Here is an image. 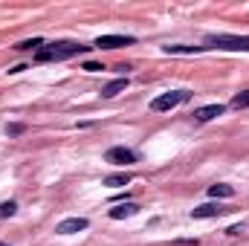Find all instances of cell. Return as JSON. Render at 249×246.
I'll return each instance as SVG.
<instances>
[{
    "mask_svg": "<svg viewBox=\"0 0 249 246\" xmlns=\"http://www.w3.org/2000/svg\"><path fill=\"white\" fill-rule=\"evenodd\" d=\"M223 105H206V107H200V110H194V122H212V119H217V116H223Z\"/></svg>",
    "mask_w": 249,
    "mask_h": 246,
    "instance_id": "ba28073f",
    "label": "cell"
},
{
    "mask_svg": "<svg viewBox=\"0 0 249 246\" xmlns=\"http://www.w3.org/2000/svg\"><path fill=\"white\" fill-rule=\"evenodd\" d=\"M32 47H44V41H41V38H32V41H20L15 50H20V53H23V50H32Z\"/></svg>",
    "mask_w": 249,
    "mask_h": 246,
    "instance_id": "9a60e30c",
    "label": "cell"
},
{
    "mask_svg": "<svg viewBox=\"0 0 249 246\" xmlns=\"http://www.w3.org/2000/svg\"><path fill=\"white\" fill-rule=\"evenodd\" d=\"M84 70H87V72H99V70H105V67H102V64H96V61H87V64H84Z\"/></svg>",
    "mask_w": 249,
    "mask_h": 246,
    "instance_id": "ac0fdd59",
    "label": "cell"
},
{
    "mask_svg": "<svg viewBox=\"0 0 249 246\" xmlns=\"http://www.w3.org/2000/svg\"><path fill=\"white\" fill-rule=\"evenodd\" d=\"M130 44H136L133 35H99L93 47H99V50H119V47H130Z\"/></svg>",
    "mask_w": 249,
    "mask_h": 246,
    "instance_id": "277c9868",
    "label": "cell"
},
{
    "mask_svg": "<svg viewBox=\"0 0 249 246\" xmlns=\"http://www.w3.org/2000/svg\"><path fill=\"white\" fill-rule=\"evenodd\" d=\"M206 47H183V44H177V47H165V53L168 55H194V53H203Z\"/></svg>",
    "mask_w": 249,
    "mask_h": 246,
    "instance_id": "8fae6325",
    "label": "cell"
},
{
    "mask_svg": "<svg viewBox=\"0 0 249 246\" xmlns=\"http://www.w3.org/2000/svg\"><path fill=\"white\" fill-rule=\"evenodd\" d=\"M105 159L113 162V165H133V162H136V154H133L130 148H122V145H119V148H110V151L105 154Z\"/></svg>",
    "mask_w": 249,
    "mask_h": 246,
    "instance_id": "5b68a950",
    "label": "cell"
},
{
    "mask_svg": "<svg viewBox=\"0 0 249 246\" xmlns=\"http://www.w3.org/2000/svg\"><path fill=\"white\" fill-rule=\"evenodd\" d=\"M127 183H130V174H113V177L105 180V185H110V188H122Z\"/></svg>",
    "mask_w": 249,
    "mask_h": 246,
    "instance_id": "4fadbf2b",
    "label": "cell"
},
{
    "mask_svg": "<svg viewBox=\"0 0 249 246\" xmlns=\"http://www.w3.org/2000/svg\"><path fill=\"white\" fill-rule=\"evenodd\" d=\"M139 211V206L136 203H119V206H113L110 209V220H124V217H133Z\"/></svg>",
    "mask_w": 249,
    "mask_h": 246,
    "instance_id": "9c48e42d",
    "label": "cell"
},
{
    "mask_svg": "<svg viewBox=\"0 0 249 246\" xmlns=\"http://www.w3.org/2000/svg\"><path fill=\"white\" fill-rule=\"evenodd\" d=\"M124 87H127V78H113V81H110V84H105V87H102V96H105V99H113V96H119V93H122Z\"/></svg>",
    "mask_w": 249,
    "mask_h": 246,
    "instance_id": "30bf717a",
    "label": "cell"
},
{
    "mask_svg": "<svg viewBox=\"0 0 249 246\" xmlns=\"http://www.w3.org/2000/svg\"><path fill=\"white\" fill-rule=\"evenodd\" d=\"M209 194H212V197H232L235 188L226 185V183H217V185H209Z\"/></svg>",
    "mask_w": 249,
    "mask_h": 246,
    "instance_id": "7c38bea8",
    "label": "cell"
},
{
    "mask_svg": "<svg viewBox=\"0 0 249 246\" xmlns=\"http://www.w3.org/2000/svg\"><path fill=\"white\" fill-rule=\"evenodd\" d=\"M191 99V93L188 90H174V93H162V96H157L154 102H151V110L154 113H165V110H174L177 105H183Z\"/></svg>",
    "mask_w": 249,
    "mask_h": 246,
    "instance_id": "3957f363",
    "label": "cell"
},
{
    "mask_svg": "<svg viewBox=\"0 0 249 246\" xmlns=\"http://www.w3.org/2000/svg\"><path fill=\"white\" fill-rule=\"evenodd\" d=\"M90 47L84 44H75V41H58V44H50V47H41L35 53V61L44 64V61H64V58H72L78 53H87Z\"/></svg>",
    "mask_w": 249,
    "mask_h": 246,
    "instance_id": "6da1fadb",
    "label": "cell"
},
{
    "mask_svg": "<svg viewBox=\"0 0 249 246\" xmlns=\"http://www.w3.org/2000/svg\"><path fill=\"white\" fill-rule=\"evenodd\" d=\"M174 246H197V241H177Z\"/></svg>",
    "mask_w": 249,
    "mask_h": 246,
    "instance_id": "d6986e66",
    "label": "cell"
},
{
    "mask_svg": "<svg viewBox=\"0 0 249 246\" xmlns=\"http://www.w3.org/2000/svg\"><path fill=\"white\" fill-rule=\"evenodd\" d=\"M15 211H18V206H15L12 200H9V203H0V217H12Z\"/></svg>",
    "mask_w": 249,
    "mask_h": 246,
    "instance_id": "2e32d148",
    "label": "cell"
},
{
    "mask_svg": "<svg viewBox=\"0 0 249 246\" xmlns=\"http://www.w3.org/2000/svg\"><path fill=\"white\" fill-rule=\"evenodd\" d=\"M90 223H87V217H67V220H61L58 223V235H75V232H84Z\"/></svg>",
    "mask_w": 249,
    "mask_h": 246,
    "instance_id": "52a82bcc",
    "label": "cell"
},
{
    "mask_svg": "<svg viewBox=\"0 0 249 246\" xmlns=\"http://www.w3.org/2000/svg\"><path fill=\"white\" fill-rule=\"evenodd\" d=\"M0 246H9V244H0Z\"/></svg>",
    "mask_w": 249,
    "mask_h": 246,
    "instance_id": "ffe728a7",
    "label": "cell"
},
{
    "mask_svg": "<svg viewBox=\"0 0 249 246\" xmlns=\"http://www.w3.org/2000/svg\"><path fill=\"white\" fill-rule=\"evenodd\" d=\"M206 47L229 50V53H249V35H206Z\"/></svg>",
    "mask_w": 249,
    "mask_h": 246,
    "instance_id": "7a4b0ae2",
    "label": "cell"
},
{
    "mask_svg": "<svg viewBox=\"0 0 249 246\" xmlns=\"http://www.w3.org/2000/svg\"><path fill=\"white\" fill-rule=\"evenodd\" d=\"M232 107H235V110H244V107H249V90L238 93V96L232 99Z\"/></svg>",
    "mask_w": 249,
    "mask_h": 246,
    "instance_id": "5bb4252c",
    "label": "cell"
},
{
    "mask_svg": "<svg viewBox=\"0 0 249 246\" xmlns=\"http://www.w3.org/2000/svg\"><path fill=\"white\" fill-rule=\"evenodd\" d=\"M229 209L226 206H220V203H206V206H197L194 211H191V217L194 220H209V217H220V214H226Z\"/></svg>",
    "mask_w": 249,
    "mask_h": 246,
    "instance_id": "8992f818",
    "label": "cell"
},
{
    "mask_svg": "<svg viewBox=\"0 0 249 246\" xmlns=\"http://www.w3.org/2000/svg\"><path fill=\"white\" fill-rule=\"evenodd\" d=\"M23 130H26L23 124H6V133H9V136H18V133H23Z\"/></svg>",
    "mask_w": 249,
    "mask_h": 246,
    "instance_id": "e0dca14e",
    "label": "cell"
}]
</instances>
